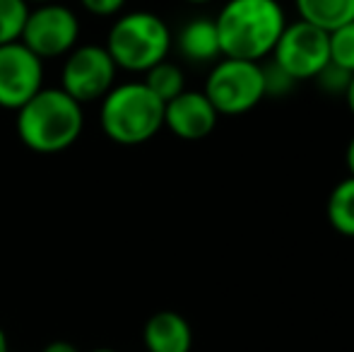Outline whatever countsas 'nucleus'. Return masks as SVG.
I'll return each mask as SVG.
<instances>
[{"label": "nucleus", "mask_w": 354, "mask_h": 352, "mask_svg": "<svg viewBox=\"0 0 354 352\" xmlns=\"http://www.w3.org/2000/svg\"><path fill=\"white\" fill-rule=\"evenodd\" d=\"M222 58L261 63L275 48L287 27V15L277 0H227L214 17Z\"/></svg>", "instance_id": "obj_1"}, {"label": "nucleus", "mask_w": 354, "mask_h": 352, "mask_svg": "<svg viewBox=\"0 0 354 352\" xmlns=\"http://www.w3.org/2000/svg\"><path fill=\"white\" fill-rule=\"evenodd\" d=\"M84 126L82 104L63 89H39L17 109V136L29 150L53 155L63 152L80 138Z\"/></svg>", "instance_id": "obj_2"}, {"label": "nucleus", "mask_w": 354, "mask_h": 352, "mask_svg": "<svg viewBox=\"0 0 354 352\" xmlns=\"http://www.w3.org/2000/svg\"><path fill=\"white\" fill-rule=\"evenodd\" d=\"M102 128L118 145H142L164 128V102L145 82L113 85L102 99Z\"/></svg>", "instance_id": "obj_3"}, {"label": "nucleus", "mask_w": 354, "mask_h": 352, "mask_svg": "<svg viewBox=\"0 0 354 352\" xmlns=\"http://www.w3.org/2000/svg\"><path fill=\"white\" fill-rule=\"evenodd\" d=\"M106 51L116 68L147 73L157 63L167 61L171 51V29L154 12H128L113 22Z\"/></svg>", "instance_id": "obj_4"}, {"label": "nucleus", "mask_w": 354, "mask_h": 352, "mask_svg": "<svg viewBox=\"0 0 354 352\" xmlns=\"http://www.w3.org/2000/svg\"><path fill=\"white\" fill-rule=\"evenodd\" d=\"M203 92L219 116H243L266 99L263 66L239 58H219Z\"/></svg>", "instance_id": "obj_5"}, {"label": "nucleus", "mask_w": 354, "mask_h": 352, "mask_svg": "<svg viewBox=\"0 0 354 352\" xmlns=\"http://www.w3.org/2000/svg\"><path fill=\"white\" fill-rule=\"evenodd\" d=\"M270 56L272 63L294 82L316 80L330 63V34L304 19L287 22Z\"/></svg>", "instance_id": "obj_6"}, {"label": "nucleus", "mask_w": 354, "mask_h": 352, "mask_svg": "<svg viewBox=\"0 0 354 352\" xmlns=\"http://www.w3.org/2000/svg\"><path fill=\"white\" fill-rule=\"evenodd\" d=\"M77 34L80 22L71 8L61 3H44L37 10H29L19 41L44 61V58L71 53L77 41Z\"/></svg>", "instance_id": "obj_7"}, {"label": "nucleus", "mask_w": 354, "mask_h": 352, "mask_svg": "<svg viewBox=\"0 0 354 352\" xmlns=\"http://www.w3.org/2000/svg\"><path fill=\"white\" fill-rule=\"evenodd\" d=\"M113 77H116V63L109 56L106 46L87 44L68 53L61 89L80 104L94 102L111 92Z\"/></svg>", "instance_id": "obj_8"}, {"label": "nucleus", "mask_w": 354, "mask_h": 352, "mask_svg": "<svg viewBox=\"0 0 354 352\" xmlns=\"http://www.w3.org/2000/svg\"><path fill=\"white\" fill-rule=\"evenodd\" d=\"M44 63L22 41L0 46V106L22 109L41 89Z\"/></svg>", "instance_id": "obj_9"}, {"label": "nucleus", "mask_w": 354, "mask_h": 352, "mask_svg": "<svg viewBox=\"0 0 354 352\" xmlns=\"http://www.w3.org/2000/svg\"><path fill=\"white\" fill-rule=\"evenodd\" d=\"M219 113L205 92L183 89L176 99L164 104V126L181 140H203L214 131Z\"/></svg>", "instance_id": "obj_10"}, {"label": "nucleus", "mask_w": 354, "mask_h": 352, "mask_svg": "<svg viewBox=\"0 0 354 352\" xmlns=\"http://www.w3.org/2000/svg\"><path fill=\"white\" fill-rule=\"evenodd\" d=\"M142 340L147 352H191L193 331L178 311H157L145 324Z\"/></svg>", "instance_id": "obj_11"}, {"label": "nucleus", "mask_w": 354, "mask_h": 352, "mask_svg": "<svg viewBox=\"0 0 354 352\" xmlns=\"http://www.w3.org/2000/svg\"><path fill=\"white\" fill-rule=\"evenodd\" d=\"M178 51L191 63H214L222 58L219 46V34L214 27V19L198 17L191 19L176 37Z\"/></svg>", "instance_id": "obj_12"}, {"label": "nucleus", "mask_w": 354, "mask_h": 352, "mask_svg": "<svg viewBox=\"0 0 354 352\" xmlns=\"http://www.w3.org/2000/svg\"><path fill=\"white\" fill-rule=\"evenodd\" d=\"M294 5L299 19L328 34L354 19V0H294Z\"/></svg>", "instance_id": "obj_13"}, {"label": "nucleus", "mask_w": 354, "mask_h": 352, "mask_svg": "<svg viewBox=\"0 0 354 352\" xmlns=\"http://www.w3.org/2000/svg\"><path fill=\"white\" fill-rule=\"evenodd\" d=\"M328 222L342 237L354 239V176L335 183L328 196Z\"/></svg>", "instance_id": "obj_14"}, {"label": "nucleus", "mask_w": 354, "mask_h": 352, "mask_svg": "<svg viewBox=\"0 0 354 352\" xmlns=\"http://www.w3.org/2000/svg\"><path fill=\"white\" fill-rule=\"evenodd\" d=\"M145 85H147L149 92L154 94V97L159 99V102H171V99H176L178 94L186 89V77H183V71L178 66H174V63L169 61H162L157 63L154 68H149L147 73H145Z\"/></svg>", "instance_id": "obj_15"}, {"label": "nucleus", "mask_w": 354, "mask_h": 352, "mask_svg": "<svg viewBox=\"0 0 354 352\" xmlns=\"http://www.w3.org/2000/svg\"><path fill=\"white\" fill-rule=\"evenodd\" d=\"M27 17L29 3H24V0H0V46L22 39Z\"/></svg>", "instance_id": "obj_16"}, {"label": "nucleus", "mask_w": 354, "mask_h": 352, "mask_svg": "<svg viewBox=\"0 0 354 352\" xmlns=\"http://www.w3.org/2000/svg\"><path fill=\"white\" fill-rule=\"evenodd\" d=\"M330 63L354 75V19L330 32Z\"/></svg>", "instance_id": "obj_17"}, {"label": "nucleus", "mask_w": 354, "mask_h": 352, "mask_svg": "<svg viewBox=\"0 0 354 352\" xmlns=\"http://www.w3.org/2000/svg\"><path fill=\"white\" fill-rule=\"evenodd\" d=\"M350 77H352L350 73H345L342 68L328 63V66L321 71V75L316 77V82L326 89L328 94H342V97H345V89L350 85Z\"/></svg>", "instance_id": "obj_18"}, {"label": "nucleus", "mask_w": 354, "mask_h": 352, "mask_svg": "<svg viewBox=\"0 0 354 352\" xmlns=\"http://www.w3.org/2000/svg\"><path fill=\"white\" fill-rule=\"evenodd\" d=\"M84 10H89L92 15H102V17H109V15H116L118 10L126 5V0H82Z\"/></svg>", "instance_id": "obj_19"}, {"label": "nucleus", "mask_w": 354, "mask_h": 352, "mask_svg": "<svg viewBox=\"0 0 354 352\" xmlns=\"http://www.w3.org/2000/svg\"><path fill=\"white\" fill-rule=\"evenodd\" d=\"M41 352H80V350L75 348L73 343H66V340H56V343H48Z\"/></svg>", "instance_id": "obj_20"}, {"label": "nucleus", "mask_w": 354, "mask_h": 352, "mask_svg": "<svg viewBox=\"0 0 354 352\" xmlns=\"http://www.w3.org/2000/svg\"><path fill=\"white\" fill-rule=\"evenodd\" d=\"M345 165H347V172H350V176H354V136L350 138V142H347Z\"/></svg>", "instance_id": "obj_21"}, {"label": "nucleus", "mask_w": 354, "mask_h": 352, "mask_svg": "<svg viewBox=\"0 0 354 352\" xmlns=\"http://www.w3.org/2000/svg\"><path fill=\"white\" fill-rule=\"evenodd\" d=\"M345 102H347V109H350V113L354 116V75L350 77V85L345 89Z\"/></svg>", "instance_id": "obj_22"}, {"label": "nucleus", "mask_w": 354, "mask_h": 352, "mask_svg": "<svg viewBox=\"0 0 354 352\" xmlns=\"http://www.w3.org/2000/svg\"><path fill=\"white\" fill-rule=\"evenodd\" d=\"M0 352H10L8 335H5V331H3V328H0Z\"/></svg>", "instance_id": "obj_23"}, {"label": "nucleus", "mask_w": 354, "mask_h": 352, "mask_svg": "<svg viewBox=\"0 0 354 352\" xmlns=\"http://www.w3.org/2000/svg\"><path fill=\"white\" fill-rule=\"evenodd\" d=\"M186 3H193V5H205V3H212V0H186Z\"/></svg>", "instance_id": "obj_24"}, {"label": "nucleus", "mask_w": 354, "mask_h": 352, "mask_svg": "<svg viewBox=\"0 0 354 352\" xmlns=\"http://www.w3.org/2000/svg\"><path fill=\"white\" fill-rule=\"evenodd\" d=\"M24 3H56V0H24Z\"/></svg>", "instance_id": "obj_25"}, {"label": "nucleus", "mask_w": 354, "mask_h": 352, "mask_svg": "<svg viewBox=\"0 0 354 352\" xmlns=\"http://www.w3.org/2000/svg\"><path fill=\"white\" fill-rule=\"evenodd\" d=\"M89 352H118V350H111V348H97V350H89Z\"/></svg>", "instance_id": "obj_26"}]
</instances>
